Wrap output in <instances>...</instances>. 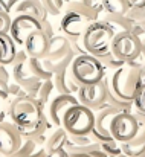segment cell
Returning <instances> with one entry per match:
<instances>
[{"label":"cell","mask_w":145,"mask_h":157,"mask_svg":"<svg viewBox=\"0 0 145 157\" xmlns=\"http://www.w3.org/2000/svg\"><path fill=\"white\" fill-rule=\"evenodd\" d=\"M98 18V14L84 6L80 0H75L64 9L63 18L60 21V29L67 38H81L86 28Z\"/></svg>","instance_id":"obj_1"},{"label":"cell","mask_w":145,"mask_h":157,"mask_svg":"<svg viewBox=\"0 0 145 157\" xmlns=\"http://www.w3.org/2000/svg\"><path fill=\"white\" fill-rule=\"evenodd\" d=\"M45 116V108L32 96L18 95L11 101L8 117L17 128H29L38 124Z\"/></svg>","instance_id":"obj_2"},{"label":"cell","mask_w":145,"mask_h":157,"mask_svg":"<svg viewBox=\"0 0 145 157\" xmlns=\"http://www.w3.org/2000/svg\"><path fill=\"white\" fill-rule=\"evenodd\" d=\"M145 69H135L128 64L124 63V66H121L119 69L113 70L112 76L107 79L110 89L121 96L122 99L127 101H133L135 92L138 90V87L145 82Z\"/></svg>","instance_id":"obj_3"},{"label":"cell","mask_w":145,"mask_h":157,"mask_svg":"<svg viewBox=\"0 0 145 157\" xmlns=\"http://www.w3.org/2000/svg\"><path fill=\"white\" fill-rule=\"evenodd\" d=\"M113 35L115 34L110 29V26L101 18H98L86 28V31L81 35V40L86 52L98 58L110 52V43Z\"/></svg>","instance_id":"obj_4"},{"label":"cell","mask_w":145,"mask_h":157,"mask_svg":"<svg viewBox=\"0 0 145 157\" xmlns=\"http://www.w3.org/2000/svg\"><path fill=\"white\" fill-rule=\"evenodd\" d=\"M70 73L78 86L93 84L104 79L105 69L96 56L90 53H80L75 55L70 64Z\"/></svg>","instance_id":"obj_5"},{"label":"cell","mask_w":145,"mask_h":157,"mask_svg":"<svg viewBox=\"0 0 145 157\" xmlns=\"http://www.w3.org/2000/svg\"><path fill=\"white\" fill-rule=\"evenodd\" d=\"M95 124V113L83 104H75L67 108L63 116L61 127L69 136H86L90 134Z\"/></svg>","instance_id":"obj_6"},{"label":"cell","mask_w":145,"mask_h":157,"mask_svg":"<svg viewBox=\"0 0 145 157\" xmlns=\"http://www.w3.org/2000/svg\"><path fill=\"white\" fill-rule=\"evenodd\" d=\"M28 53L23 51H17V55L12 61V79L15 84H18L23 90L25 95L28 96H32L35 98L40 86H41V79H38L37 76H34V73L31 72L29 69V64H28Z\"/></svg>","instance_id":"obj_7"},{"label":"cell","mask_w":145,"mask_h":157,"mask_svg":"<svg viewBox=\"0 0 145 157\" xmlns=\"http://www.w3.org/2000/svg\"><path fill=\"white\" fill-rule=\"evenodd\" d=\"M75 56V52H69L63 59H60L58 63L53 64V87L58 93L61 95H76L80 86L76 84V81L73 79L72 73H70V64L72 59Z\"/></svg>","instance_id":"obj_8"},{"label":"cell","mask_w":145,"mask_h":157,"mask_svg":"<svg viewBox=\"0 0 145 157\" xmlns=\"http://www.w3.org/2000/svg\"><path fill=\"white\" fill-rule=\"evenodd\" d=\"M110 51L115 56H118L119 59L130 61L138 58L142 52V41L135 37L130 32H124V34H116L112 38L110 43Z\"/></svg>","instance_id":"obj_9"},{"label":"cell","mask_w":145,"mask_h":157,"mask_svg":"<svg viewBox=\"0 0 145 157\" xmlns=\"http://www.w3.org/2000/svg\"><path fill=\"white\" fill-rule=\"evenodd\" d=\"M138 131V119L130 111H119L110 121V134L116 142H128Z\"/></svg>","instance_id":"obj_10"},{"label":"cell","mask_w":145,"mask_h":157,"mask_svg":"<svg viewBox=\"0 0 145 157\" xmlns=\"http://www.w3.org/2000/svg\"><path fill=\"white\" fill-rule=\"evenodd\" d=\"M35 31H41V21L32 15L28 14H17L12 20H11V26H9V35L14 40V43L17 46L25 44V40L28 38L29 34L35 32Z\"/></svg>","instance_id":"obj_11"},{"label":"cell","mask_w":145,"mask_h":157,"mask_svg":"<svg viewBox=\"0 0 145 157\" xmlns=\"http://www.w3.org/2000/svg\"><path fill=\"white\" fill-rule=\"evenodd\" d=\"M76 98H78L80 104L96 111L107 102V82L102 79V81H98L93 84L80 86V89L76 92Z\"/></svg>","instance_id":"obj_12"},{"label":"cell","mask_w":145,"mask_h":157,"mask_svg":"<svg viewBox=\"0 0 145 157\" xmlns=\"http://www.w3.org/2000/svg\"><path fill=\"white\" fill-rule=\"evenodd\" d=\"M121 110L108 105L107 102L102 105L99 110L93 111L95 113V124H93V128L90 131V137L93 139V142H110L113 140L112 134H110V121L112 117L119 113Z\"/></svg>","instance_id":"obj_13"},{"label":"cell","mask_w":145,"mask_h":157,"mask_svg":"<svg viewBox=\"0 0 145 157\" xmlns=\"http://www.w3.org/2000/svg\"><path fill=\"white\" fill-rule=\"evenodd\" d=\"M22 144V136L12 122H0V156L12 157Z\"/></svg>","instance_id":"obj_14"},{"label":"cell","mask_w":145,"mask_h":157,"mask_svg":"<svg viewBox=\"0 0 145 157\" xmlns=\"http://www.w3.org/2000/svg\"><path fill=\"white\" fill-rule=\"evenodd\" d=\"M78 104V98L75 95H61L58 93L55 98H52L49 101L48 107V119L50 121L52 125L55 127H61V121H63V116L64 113L67 111L69 107Z\"/></svg>","instance_id":"obj_15"},{"label":"cell","mask_w":145,"mask_h":157,"mask_svg":"<svg viewBox=\"0 0 145 157\" xmlns=\"http://www.w3.org/2000/svg\"><path fill=\"white\" fill-rule=\"evenodd\" d=\"M49 48V37L43 31H35L25 40L23 49L29 58H45Z\"/></svg>","instance_id":"obj_16"},{"label":"cell","mask_w":145,"mask_h":157,"mask_svg":"<svg viewBox=\"0 0 145 157\" xmlns=\"http://www.w3.org/2000/svg\"><path fill=\"white\" fill-rule=\"evenodd\" d=\"M69 52H72L69 38L64 35H53L49 38V48L48 53H46V59H49L50 63H58L60 59H63Z\"/></svg>","instance_id":"obj_17"},{"label":"cell","mask_w":145,"mask_h":157,"mask_svg":"<svg viewBox=\"0 0 145 157\" xmlns=\"http://www.w3.org/2000/svg\"><path fill=\"white\" fill-rule=\"evenodd\" d=\"M12 11H14L15 14H28V15H32V17L38 18L40 21L46 20L49 15L48 12H46V9L43 8V5H41L40 0H20Z\"/></svg>","instance_id":"obj_18"},{"label":"cell","mask_w":145,"mask_h":157,"mask_svg":"<svg viewBox=\"0 0 145 157\" xmlns=\"http://www.w3.org/2000/svg\"><path fill=\"white\" fill-rule=\"evenodd\" d=\"M17 55V44L8 32H0V64L11 66Z\"/></svg>","instance_id":"obj_19"},{"label":"cell","mask_w":145,"mask_h":157,"mask_svg":"<svg viewBox=\"0 0 145 157\" xmlns=\"http://www.w3.org/2000/svg\"><path fill=\"white\" fill-rule=\"evenodd\" d=\"M29 69L34 73V76H37L41 81L52 79L53 76V63H50L46 58H29L28 59Z\"/></svg>","instance_id":"obj_20"},{"label":"cell","mask_w":145,"mask_h":157,"mask_svg":"<svg viewBox=\"0 0 145 157\" xmlns=\"http://www.w3.org/2000/svg\"><path fill=\"white\" fill-rule=\"evenodd\" d=\"M67 133L63 127H57L48 137H46V142H45V148L48 153L52 151H57V150H64L66 144H67Z\"/></svg>","instance_id":"obj_21"},{"label":"cell","mask_w":145,"mask_h":157,"mask_svg":"<svg viewBox=\"0 0 145 157\" xmlns=\"http://www.w3.org/2000/svg\"><path fill=\"white\" fill-rule=\"evenodd\" d=\"M102 21H105L110 29L113 31V34H124V32H130L131 29V21L125 17V15H116V14H105L102 18Z\"/></svg>","instance_id":"obj_22"},{"label":"cell","mask_w":145,"mask_h":157,"mask_svg":"<svg viewBox=\"0 0 145 157\" xmlns=\"http://www.w3.org/2000/svg\"><path fill=\"white\" fill-rule=\"evenodd\" d=\"M130 6V0H102V12L105 14L125 15Z\"/></svg>","instance_id":"obj_23"},{"label":"cell","mask_w":145,"mask_h":157,"mask_svg":"<svg viewBox=\"0 0 145 157\" xmlns=\"http://www.w3.org/2000/svg\"><path fill=\"white\" fill-rule=\"evenodd\" d=\"M107 82V81H105ZM107 104L121 110V111H130L133 108V101H127V99H122L121 96H118L108 86L107 82Z\"/></svg>","instance_id":"obj_24"},{"label":"cell","mask_w":145,"mask_h":157,"mask_svg":"<svg viewBox=\"0 0 145 157\" xmlns=\"http://www.w3.org/2000/svg\"><path fill=\"white\" fill-rule=\"evenodd\" d=\"M53 90H55V87H53V81H52V79L41 81V86H40L37 95H35V99L38 101V104L41 105L43 108L49 104V101H50V93H52Z\"/></svg>","instance_id":"obj_25"},{"label":"cell","mask_w":145,"mask_h":157,"mask_svg":"<svg viewBox=\"0 0 145 157\" xmlns=\"http://www.w3.org/2000/svg\"><path fill=\"white\" fill-rule=\"evenodd\" d=\"M98 59L101 61V64L104 66L105 70H116V69H119L121 66H124V61L119 59L118 56H115V55L112 53V51L108 53H105V55L98 56Z\"/></svg>","instance_id":"obj_26"},{"label":"cell","mask_w":145,"mask_h":157,"mask_svg":"<svg viewBox=\"0 0 145 157\" xmlns=\"http://www.w3.org/2000/svg\"><path fill=\"white\" fill-rule=\"evenodd\" d=\"M125 17L131 21V25H145V6H130Z\"/></svg>","instance_id":"obj_27"},{"label":"cell","mask_w":145,"mask_h":157,"mask_svg":"<svg viewBox=\"0 0 145 157\" xmlns=\"http://www.w3.org/2000/svg\"><path fill=\"white\" fill-rule=\"evenodd\" d=\"M12 99H14V96L9 95V92L0 90V122L6 121V117L9 114V105H11Z\"/></svg>","instance_id":"obj_28"},{"label":"cell","mask_w":145,"mask_h":157,"mask_svg":"<svg viewBox=\"0 0 145 157\" xmlns=\"http://www.w3.org/2000/svg\"><path fill=\"white\" fill-rule=\"evenodd\" d=\"M133 108L138 113H144L145 114V82H142L138 90L135 92L133 96Z\"/></svg>","instance_id":"obj_29"},{"label":"cell","mask_w":145,"mask_h":157,"mask_svg":"<svg viewBox=\"0 0 145 157\" xmlns=\"http://www.w3.org/2000/svg\"><path fill=\"white\" fill-rule=\"evenodd\" d=\"M93 139L90 137V134H86V136H67V144L64 148L67 147H86L89 144H92Z\"/></svg>","instance_id":"obj_30"},{"label":"cell","mask_w":145,"mask_h":157,"mask_svg":"<svg viewBox=\"0 0 145 157\" xmlns=\"http://www.w3.org/2000/svg\"><path fill=\"white\" fill-rule=\"evenodd\" d=\"M101 147H102V150L107 153L108 157H115V156H118V154H121V145H119V142H116L115 139L110 140V142H102Z\"/></svg>","instance_id":"obj_31"},{"label":"cell","mask_w":145,"mask_h":157,"mask_svg":"<svg viewBox=\"0 0 145 157\" xmlns=\"http://www.w3.org/2000/svg\"><path fill=\"white\" fill-rule=\"evenodd\" d=\"M84 6H87L90 11H93L95 14L101 15L102 12V0H80Z\"/></svg>","instance_id":"obj_32"},{"label":"cell","mask_w":145,"mask_h":157,"mask_svg":"<svg viewBox=\"0 0 145 157\" xmlns=\"http://www.w3.org/2000/svg\"><path fill=\"white\" fill-rule=\"evenodd\" d=\"M40 2H41V5H43V8L46 9L48 14H50V15H60L61 14V11L55 5V0H40Z\"/></svg>","instance_id":"obj_33"},{"label":"cell","mask_w":145,"mask_h":157,"mask_svg":"<svg viewBox=\"0 0 145 157\" xmlns=\"http://www.w3.org/2000/svg\"><path fill=\"white\" fill-rule=\"evenodd\" d=\"M11 15L6 12H0V32H9L11 26Z\"/></svg>","instance_id":"obj_34"},{"label":"cell","mask_w":145,"mask_h":157,"mask_svg":"<svg viewBox=\"0 0 145 157\" xmlns=\"http://www.w3.org/2000/svg\"><path fill=\"white\" fill-rule=\"evenodd\" d=\"M130 34H133L135 37H138V38L142 41L145 37V25H131Z\"/></svg>","instance_id":"obj_35"},{"label":"cell","mask_w":145,"mask_h":157,"mask_svg":"<svg viewBox=\"0 0 145 157\" xmlns=\"http://www.w3.org/2000/svg\"><path fill=\"white\" fill-rule=\"evenodd\" d=\"M41 31L48 35L49 38H50V37H53V29H52V25L48 21V18L41 21Z\"/></svg>","instance_id":"obj_36"},{"label":"cell","mask_w":145,"mask_h":157,"mask_svg":"<svg viewBox=\"0 0 145 157\" xmlns=\"http://www.w3.org/2000/svg\"><path fill=\"white\" fill-rule=\"evenodd\" d=\"M72 2H75V0H55V5H57V8L63 12V11H64Z\"/></svg>","instance_id":"obj_37"},{"label":"cell","mask_w":145,"mask_h":157,"mask_svg":"<svg viewBox=\"0 0 145 157\" xmlns=\"http://www.w3.org/2000/svg\"><path fill=\"white\" fill-rule=\"evenodd\" d=\"M46 157H69V154H67L66 150H57V151L48 153V156Z\"/></svg>","instance_id":"obj_38"},{"label":"cell","mask_w":145,"mask_h":157,"mask_svg":"<svg viewBox=\"0 0 145 157\" xmlns=\"http://www.w3.org/2000/svg\"><path fill=\"white\" fill-rule=\"evenodd\" d=\"M46 156H48V151H46V148H45V145H43V147H40L37 151H34L29 157H46Z\"/></svg>","instance_id":"obj_39"},{"label":"cell","mask_w":145,"mask_h":157,"mask_svg":"<svg viewBox=\"0 0 145 157\" xmlns=\"http://www.w3.org/2000/svg\"><path fill=\"white\" fill-rule=\"evenodd\" d=\"M0 12L11 14V8H9V5H8V0H0Z\"/></svg>","instance_id":"obj_40"},{"label":"cell","mask_w":145,"mask_h":157,"mask_svg":"<svg viewBox=\"0 0 145 157\" xmlns=\"http://www.w3.org/2000/svg\"><path fill=\"white\" fill-rule=\"evenodd\" d=\"M141 55L144 58V67H145V38L142 40V52H141Z\"/></svg>","instance_id":"obj_41"},{"label":"cell","mask_w":145,"mask_h":157,"mask_svg":"<svg viewBox=\"0 0 145 157\" xmlns=\"http://www.w3.org/2000/svg\"><path fill=\"white\" fill-rule=\"evenodd\" d=\"M115 157H128L127 154H124V153H121V154H118V156H115Z\"/></svg>","instance_id":"obj_42"},{"label":"cell","mask_w":145,"mask_h":157,"mask_svg":"<svg viewBox=\"0 0 145 157\" xmlns=\"http://www.w3.org/2000/svg\"><path fill=\"white\" fill-rule=\"evenodd\" d=\"M138 157H145V153H142V154H141V156H138Z\"/></svg>","instance_id":"obj_43"},{"label":"cell","mask_w":145,"mask_h":157,"mask_svg":"<svg viewBox=\"0 0 145 157\" xmlns=\"http://www.w3.org/2000/svg\"><path fill=\"white\" fill-rule=\"evenodd\" d=\"M131 2H133V0H130V3H131Z\"/></svg>","instance_id":"obj_44"}]
</instances>
